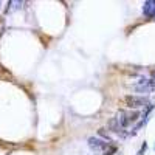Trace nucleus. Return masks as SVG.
<instances>
[{
  "mask_svg": "<svg viewBox=\"0 0 155 155\" xmlns=\"http://www.w3.org/2000/svg\"><path fill=\"white\" fill-rule=\"evenodd\" d=\"M124 102L127 107L130 109H140V107H146L149 104V99L146 96H137V95H126Z\"/></svg>",
  "mask_w": 155,
  "mask_h": 155,
  "instance_id": "obj_1",
  "label": "nucleus"
},
{
  "mask_svg": "<svg viewBox=\"0 0 155 155\" xmlns=\"http://www.w3.org/2000/svg\"><path fill=\"white\" fill-rule=\"evenodd\" d=\"M138 116H140V113H138V112H132V113H127V112H124V110H120V112H118V115H116V120H118L120 126H121V127L124 129V127H127L129 124H132V123H137Z\"/></svg>",
  "mask_w": 155,
  "mask_h": 155,
  "instance_id": "obj_2",
  "label": "nucleus"
},
{
  "mask_svg": "<svg viewBox=\"0 0 155 155\" xmlns=\"http://www.w3.org/2000/svg\"><path fill=\"white\" fill-rule=\"evenodd\" d=\"M110 143H107V141H104L102 138H95V137H90L88 138V146L90 149H93V150H104Z\"/></svg>",
  "mask_w": 155,
  "mask_h": 155,
  "instance_id": "obj_3",
  "label": "nucleus"
},
{
  "mask_svg": "<svg viewBox=\"0 0 155 155\" xmlns=\"http://www.w3.org/2000/svg\"><path fill=\"white\" fill-rule=\"evenodd\" d=\"M143 14L150 17V19H155V0H147V2H144Z\"/></svg>",
  "mask_w": 155,
  "mask_h": 155,
  "instance_id": "obj_4",
  "label": "nucleus"
},
{
  "mask_svg": "<svg viewBox=\"0 0 155 155\" xmlns=\"http://www.w3.org/2000/svg\"><path fill=\"white\" fill-rule=\"evenodd\" d=\"M107 127L110 129L112 132H116V134L123 132V127L120 126V123H118V120H116V118H110V120L107 121Z\"/></svg>",
  "mask_w": 155,
  "mask_h": 155,
  "instance_id": "obj_5",
  "label": "nucleus"
},
{
  "mask_svg": "<svg viewBox=\"0 0 155 155\" xmlns=\"http://www.w3.org/2000/svg\"><path fill=\"white\" fill-rule=\"evenodd\" d=\"M115 152H116V146H113L112 143H110V144H109L104 150H102V153H104V155H113Z\"/></svg>",
  "mask_w": 155,
  "mask_h": 155,
  "instance_id": "obj_6",
  "label": "nucleus"
},
{
  "mask_svg": "<svg viewBox=\"0 0 155 155\" xmlns=\"http://www.w3.org/2000/svg\"><path fill=\"white\" fill-rule=\"evenodd\" d=\"M98 134L102 137V140H104V141H109V143H112V138H110V135L106 132V129H99Z\"/></svg>",
  "mask_w": 155,
  "mask_h": 155,
  "instance_id": "obj_7",
  "label": "nucleus"
},
{
  "mask_svg": "<svg viewBox=\"0 0 155 155\" xmlns=\"http://www.w3.org/2000/svg\"><path fill=\"white\" fill-rule=\"evenodd\" d=\"M146 149H147V144H146V143H143V146H141V149L138 150V153H137V155H143V153L146 152Z\"/></svg>",
  "mask_w": 155,
  "mask_h": 155,
  "instance_id": "obj_8",
  "label": "nucleus"
},
{
  "mask_svg": "<svg viewBox=\"0 0 155 155\" xmlns=\"http://www.w3.org/2000/svg\"><path fill=\"white\" fill-rule=\"evenodd\" d=\"M3 28H5V22H3V19H0V36L3 34Z\"/></svg>",
  "mask_w": 155,
  "mask_h": 155,
  "instance_id": "obj_9",
  "label": "nucleus"
},
{
  "mask_svg": "<svg viewBox=\"0 0 155 155\" xmlns=\"http://www.w3.org/2000/svg\"><path fill=\"white\" fill-rule=\"evenodd\" d=\"M152 79H155V70L152 71Z\"/></svg>",
  "mask_w": 155,
  "mask_h": 155,
  "instance_id": "obj_10",
  "label": "nucleus"
},
{
  "mask_svg": "<svg viewBox=\"0 0 155 155\" xmlns=\"http://www.w3.org/2000/svg\"><path fill=\"white\" fill-rule=\"evenodd\" d=\"M153 149H155V146H153Z\"/></svg>",
  "mask_w": 155,
  "mask_h": 155,
  "instance_id": "obj_11",
  "label": "nucleus"
}]
</instances>
